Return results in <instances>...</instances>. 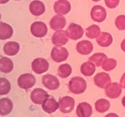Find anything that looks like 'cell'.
Wrapping results in <instances>:
<instances>
[{
	"instance_id": "277c9868",
	"label": "cell",
	"mask_w": 125,
	"mask_h": 117,
	"mask_svg": "<svg viewBox=\"0 0 125 117\" xmlns=\"http://www.w3.org/2000/svg\"><path fill=\"white\" fill-rule=\"evenodd\" d=\"M74 106L75 101L71 96H64L59 101V109L63 113H70L74 109Z\"/></svg>"
},
{
	"instance_id": "d590c367",
	"label": "cell",
	"mask_w": 125,
	"mask_h": 117,
	"mask_svg": "<svg viewBox=\"0 0 125 117\" xmlns=\"http://www.w3.org/2000/svg\"><path fill=\"white\" fill-rule=\"evenodd\" d=\"M120 46H121V49H122V51H123V52H125V39L122 41V43H121Z\"/></svg>"
},
{
	"instance_id": "ab89813d",
	"label": "cell",
	"mask_w": 125,
	"mask_h": 117,
	"mask_svg": "<svg viewBox=\"0 0 125 117\" xmlns=\"http://www.w3.org/2000/svg\"><path fill=\"white\" fill-rule=\"evenodd\" d=\"M1 14H0V20H1Z\"/></svg>"
},
{
	"instance_id": "8992f818",
	"label": "cell",
	"mask_w": 125,
	"mask_h": 117,
	"mask_svg": "<svg viewBox=\"0 0 125 117\" xmlns=\"http://www.w3.org/2000/svg\"><path fill=\"white\" fill-rule=\"evenodd\" d=\"M31 68L34 73L41 74L48 70L49 63L45 58H37L32 62Z\"/></svg>"
},
{
	"instance_id": "9a60e30c",
	"label": "cell",
	"mask_w": 125,
	"mask_h": 117,
	"mask_svg": "<svg viewBox=\"0 0 125 117\" xmlns=\"http://www.w3.org/2000/svg\"><path fill=\"white\" fill-rule=\"evenodd\" d=\"M66 19L62 15H56L51 19L50 22V28L54 30H62L66 25Z\"/></svg>"
},
{
	"instance_id": "f1b7e54d",
	"label": "cell",
	"mask_w": 125,
	"mask_h": 117,
	"mask_svg": "<svg viewBox=\"0 0 125 117\" xmlns=\"http://www.w3.org/2000/svg\"><path fill=\"white\" fill-rule=\"evenodd\" d=\"M72 73V67L68 63L61 65L57 69V74L61 78H67L71 75Z\"/></svg>"
},
{
	"instance_id": "4fadbf2b",
	"label": "cell",
	"mask_w": 125,
	"mask_h": 117,
	"mask_svg": "<svg viewBox=\"0 0 125 117\" xmlns=\"http://www.w3.org/2000/svg\"><path fill=\"white\" fill-rule=\"evenodd\" d=\"M71 4L67 0H58L54 2V10L58 15H66L70 11Z\"/></svg>"
},
{
	"instance_id": "4dcf8cb0",
	"label": "cell",
	"mask_w": 125,
	"mask_h": 117,
	"mask_svg": "<svg viewBox=\"0 0 125 117\" xmlns=\"http://www.w3.org/2000/svg\"><path fill=\"white\" fill-rule=\"evenodd\" d=\"M117 65V62L115 59L112 58H107V59L104 61L101 67L106 71H111L113 70L114 68H115Z\"/></svg>"
},
{
	"instance_id": "7c38bea8",
	"label": "cell",
	"mask_w": 125,
	"mask_h": 117,
	"mask_svg": "<svg viewBox=\"0 0 125 117\" xmlns=\"http://www.w3.org/2000/svg\"><path fill=\"white\" fill-rule=\"evenodd\" d=\"M69 38L67 35L66 31L63 30H57L51 37V41L53 45L56 46H62L67 44Z\"/></svg>"
},
{
	"instance_id": "e0dca14e",
	"label": "cell",
	"mask_w": 125,
	"mask_h": 117,
	"mask_svg": "<svg viewBox=\"0 0 125 117\" xmlns=\"http://www.w3.org/2000/svg\"><path fill=\"white\" fill-rule=\"evenodd\" d=\"M92 107L87 102H81L76 108V115L78 117H90L92 114Z\"/></svg>"
},
{
	"instance_id": "484cf974",
	"label": "cell",
	"mask_w": 125,
	"mask_h": 117,
	"mask_svg": "<svg viewBox=\"0 0 125 117\" xmlns=\"http://www.w3.org/2000/svg\"><path fill=\"white\" fill-rule=\"evenodd\" d=\"M111 104L108 100L106 99H100L97 100L95 104V110L99 113H104L110 108Z\"/></svg>"
},
{
	"instance_id": "d6986e66",
	"label": "cell",
	"mask_w": 125,
	"mask_h": 117,
	"mask_svg": "<svg viewBox=\"0 0 125 117\" xmlns=\"http://www.w3.org/2000/svg\"><path fill=\"white\" fill-rule=\"evenodd\" d=\"M29 11L34 16H40L45 12V6L43 2L39 0H34L29 4Z\"/></svg>"
},
{
	"instance_id": "ffe728a7",
	"label": "cell",
	"mask_w": 125,
	"mask_h": 117,
	"mask_svg": "<svg viewBox=\"0 0 125 117\" xmlns=\"http://www.w3.org/2000/svg\"><path fill=\"white\" fill-rule=\"evenodd\" d=\"M97 43L101 47H108L113 42V38L111 34L102 32L96 39Z\"/></svg>"
},
{
	"instance_id": "ac0fdd59",
	"label": "cell",
	"mask_w": 125,
	"mask_h": 117,
	"mask_svg": "<svg viewBox=\"0 0 125 117\" xmlns=\"http://www.w3.org/2000/svg\"><path fill=\"white\" fill-rule=\"evenodd\" d=\"M42 107L46 113L51 114L56 112L59 108V102L52 98H48L43 102Z\"/></svg>"
},
{
	"instance_id": "8fae6325",
	"label": "cell",
	"mask_w": 125,
	"mask_h": 117,
	"mask_svg": "<svg viewBox=\"0 0 125 117\" xmlns=\"http://www.w3.org/2000/svg\"><path fill=\"white\" fill-rule=\"evenodd\" d=\"M50 95L45 90L42 88H35L31 93V99L35 104H42L43 102L49 98Z\"/></svg>"
},
{
	"instance_id": "d6a6232c",
	"label": "cell",
	"mask_w": 125,
	"mask_h": 117,
	"mask_svg": "<svg viewBox=\"0 0 125 117\" xmlns=\"http://www.w3.org/2000/svg\"><path fill=\"white\" fill-rule=\"evenodd\" d=\"M106 6L109 9H115L119 4L120 0H104Z\"/></svg>"
},
{
	"instance_id": "74e56055",
	"label": "cell",
	"mask_w": 125,
	"mask_h": 117,
	"mask_svg": "<svg viewBox=\"0 0 125 117\" xmlns=\"http://www.w3.org/2000/svg\"><path fill=\"white\" fill-rule=\"evenodd\" d=\"M9 0H0V4H6L9 2Z\"/></svg>"
},
{
	"instance_id": "e575fe53",
	"label": "cell",
	"mask_w": 125,
	"mask_h": 117,
	"mask_svg": "<svg viewBox=\"0 0 125 117\" xmlns=\"http://www.w3.org/2000/svg\"><path fill=\"white\" fill-rule=\"evenodd\" d=\"M105 117H119V116L118 115H117L116 113H108L107 115H106L105 116Z\"/></svg>"
},
{
	"instance_id": "6da1fadb",
	"label": "cell",
	"mask_w": 125,
	"mask_h": 117,
	"mask_svg": "<svg viewBox=\"0 0 125 117\" xmlns=\"http://www.w3.org/2000/svg\"><path fill=\"white\" fill-rule=\"evenodd\" d=\"M68 88L72 93L80 95L83 93L86 90V81L80 76L73 77L68 82Z\"/></svg>"
},
{
	"instance_id": "83f0119b",
	"label": "cell",
	"mask_w": 125,
	"mask_h": 117,
	"mask_svg": "<svg viewBox=\"0 0 125 117\" xmlns=\"http://www.w3.org/2000/svg\"><path fill=\"white\" fill-rule=\"evenodd\" d=\"M85 35L89 39H95L99 36V35L101 33V29L100 26L96 24H92L86 28L85 30Z\"/></svg>"
},
{
	"instance_id": "603a6c76",
	"label": "cell",
	"mask_w": 125,
	"mask_h": 117,
	"mask_svg": "<svg viewBox=\"0 0 125 117\" xmlns=\"http://www.w3.org/2000/svg\"><path fill=\"white\" fill-rule=\"evenodd\" d=\"M13 29L9 24L0 21V40H6L13 35Z\"/></svg>"
},
{
	"instance_id": "7a4b0ae2",
	"label": "cell",
	"mask_w": 125,
	"mask_h": 117,
	"mask_svg": "<svg viewBox=\"0 0 125 117\" xmlns=\"http://www.w3.org/2000/svg\"><path fill=\"white\" fill-rule=\"evenodd\" d=\"M69 53L67 49L62 46H54L51 52V57L52 60L57 63L65 61L68 58Z\"/></svg>"
},
{
	"instance_id": "836d02e7",
	"label": "cell",
	"mask_w": 125,
	"mask_h": 117,
	"mask_svg": "<svg viewBox=\"0 0 125 117\" xmlns=\"http://www.w3.org/2000/svg\"><path fill=\"white\" fill-rule=\"evenodd\" d=\"M120 84L122 88H125V72L123 73L122 78H121L120 80Z\"/></svg>"
},
{
	"instance_id": "ba28073f",
	"label": "cell",
	"mask_w": 125,
	"mask_h": 117,
	"mask_svg": "<svg viewBox=\"0 0 125 117\" xmlns=\"http://www.w3.org/2000/svg\"><path fill=\"white\" fill-rule=\"evenodd\" d=\"M105 94L111 99L118 98L122 92V87L120 84L117 82H112L109 84L104 88Z\"/></svg>"
},
{
	"instance_id": "cb8c5ba5",
	"label": "cell",
	"mask_w": 125,
	"mask_h": 117,
	"mask_svg": "<svg viewBox=\"0 0 125 117\" xmlns=\"http://www.w3.org/2000/svg\"><path fill=\"white\" fill-rule=\"evenodd\" d=\"M13 63L10 58L2 57L0 58V71L4 73H9L13 70Z\"/></svg>"
},
{
	"instance_id": "52a82bcc",
	"label": "cell",
	"mask_w": 125,
	"mask_h": 117,
	"mask_svg": "<svg viewBox=\"0 0 125 117\" xmlns=\"http://www.w3.org/2000/svg\"><path fill=\"white\" fill-rule=\"evenodd\" d=\"M31 32L34 37L42 38L47 34L48 28L45 23L42 21L34 22L31 26Z\"/></svg>"
},
{
	"instance_id": "3957f363",
	"label": "cell",
	"mask_w": 125,
	"mask_h": 117,
	"mask_svg": "<svg viewBox=\"0 0 125 117\" xmlns=\"http://www.w3.org/2000/svg\"><path fill=\"white\" fill-rule=\"evenodd\" d=\"M36 80L34 76L30 73H25L19 76L17 80L18 85L20 88L24 90L31 88L35 85Z\"/></svg>"
},
{
	"instance_id": "44dd1931",
	"label": "cell",
	"mask_w": 125,
	"mask_h": 117,
	"mask_svg": "<svg viewBox=\"0 0 125 117\" xmlns=\"http://www.w3.org/2000/svg\"><path fill=\"white\" fill-rule=\"evenodd\" d=\"M13 109V103L9 98L0 99V115H7Z\"/></svg>"
},
{
	"instance_id": "9c48e42d",
	"label": "cell",
	"mask_w": 125,
	"mask_h": 117,
	"mask_svg": "<svg viewBox=\"0 0 125 117\" xmlns=\"http://www.w3.org/2000/svg\"><path fill=\"white\" fill-rule=\"evenodd\" d=\"M91 18L95 22L101 23L106 20L107 12L104 7L101 6L96 5L92 7L90 12Z\"/></svg>"
},
{
	"instance_id": "f35d334b",
	"label": "cell",
	"mask_w": 125,
	"mask_h": 117,
	"mask_svg": "<svg viewBox=\"0 0 125 117\" xmlns=\"http://www.w3.org/2000/svg\"><path fill=\"white\" fill-rule=\"evenodd\" d=\"M92 1H94V2H98V1H100L101 0H92Z\"/></svg>"
},
{
	"instance_id": "b9f144b4",
	"label": "cell",
	"mask_w": 125,
	"mask_h": 117,
	"mask_svg": "<svg viewBox=\"0 0 125 117\" xmlns=\"http://www.w3.org/2000/svg\"></svg>"
},
{
	"instance_id": "d4e9b609",
	"label": "cell",
	"mask_w": 125,
	"mask_h": 117,
	"mask_svg": "<svg viewBox=\"0 0 125 117\" xmlns=\"http://www.w3.org/2000/svg\"><path fill=\"white\" fill-rule=\"evenodd\" d=\"M81 73L85 76H91L96 70V66L91 62H86L81 66Z\"/></svg>"
},
{
	"instance_id": "f546056e",
	"label": "cell",
	"mask_w": 125,
	"mask_h": 117,
	"mask_svg": "<svg viewBox=\"0 0 125 117\" xmlns=\"http://www.w3.org/2000/svg\"><path fill=\"white\" fill-rule=\"evenodd\" d=\"M11 85L7 79L0 78V95H6L10 92Z\"/></svg>"
},
{
	"instance_id": "1f68e13d",
	"label": "cell",
	"mask_w": 125,
	"mask_h": 117,
	"mask_svg": "<svg viewBox=\"0 0 125 117\" xmlns=\"http://www.w3.org/2000/svg\"><path fill=\"white\" fill-rule=\"evenodd\" d=\"M115 24L118 30H125V15H120L118 16L115 21Z\"/></svg>"
},
{
	"instance_id": "30bf717a",
	"label": "cell",
	"mask_w": 125,
	"mask_h": 117,
	"mask_svg": "<svg viewBox=\"0 0 125 117\" xmlns=\"http://www.w3.org/2000/svg\"><path fill=\"white\" fill-rule=\"evenodd\" d=\"M42 82L45 88L50 90H57L60 86V82L55 76L50 74L44 75L42 79Z\"/></svg>"
},
{
	"instance_id": "5b68a950",
	"label": "cell",
	"mask_w": 125,
	"mask_h": 117,
	"mask_svg": "<svg viewBox=\"0 0 125 117\" xmlns=\"http://www.w3.org/2000/svg\"><path fill=\"white\" fill-rule=\"evenodd\" d=\"M66 34L70 39L77 40L84 35V29L79 24L71 23L66 30Z\"/></svg>"
},
{
	"instance_id": "60d3db41",
	"label": "cell",
	"mask_w": 125,
	"mask_h": 117,
	"mask_svg": "<svg viewBox=\"0 0 125 117\" xmlns=\"http://www.w3.org/2000/svg\"><path fill=\"white\" fill-rule=\"evenodd\" d=\"M15 1H21V0H15Z\"/></svg>"
},
{
	"instance_id": "5bb4252c",
	"label": "cell",
	"mask_w": 125,
	"mask_h": 117,
	"mask_svg": "<svg viewBox=\"0 0 125 117\" xmlns=\"http://www.w3.org/2000/svg\"><path fill=\"white\" fill-rule=\"evenodd\" d=\"M94 81L95 85L100 88H105L111 82V79L109 74L107 73H99L95 76Z\"/></svg>"
},
{
	"instance_id": "8d00e7d4",
	"label": "cell",
	"mask_w": 125,
	"mask_h": 117,
	"mask_svg": "<svg viewBox=\"0 0 125 117\" xmlns=\"http://www.w3.org/2000/svg\"><path fill=\"white\" fill-rule=\"evenodd\" d=\"M122 105H123V107H125V95L124 96H123V98H122Z\"/></svg>"
},
{
	"instance_id": "4316f807",
	"label": "cell",
	"mask_w": 125,
	"mask_h": 117,
	"mask_svg": "<svg viewBox=\"0 0 125 117\" xmlns=\"http://www.w3.org/2000/svg\"><path fill=\"white\" fill-rule=\"evenodd\" d=\"M107 58V57L105 54L102 53V52H97L89 57V61L94 63L96 67H99L102 65L104 61Z\"/></svg>"
},
{
	"instance_id": "7402d4cb",
	"label": "cell",
	"mask_w": 125,
	"mask_h": 117,
	"mask_svg": "<svg viewBox=\"0 0 125 117\" xmlns=\"http://www.w3.org/2000/svg\"><path fill=\"white\" fill-rule=\"evenodd\" d=\"M3 51L7 56H15L19 52L20 45L15 41H9L4 46Z\"/></svg>"
},
{
	"instance_id": "2e32d148",
	"label": "cell",
	"mask_w": 125,
	"mask_h": 117,
	"mask_svg": "<svg viewBox=\"0 0 125 117\" xmlns=\"http://www.w3.org/2000/svg\"><path fill=\"white\" fill-rule=\"evenodd\" d=\"M76 49L78 52L82 55H88L94 50V45L89 40H82L77 43Z\"/></svg>"
}]
</instances>
